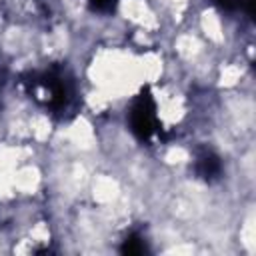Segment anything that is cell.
Segmentation results:
<instances>
[{
	"label": "cell",
	"instance_id": "obj_2",
	"mask_svg": "<svg viewBox=\"0 0 256 256\" xmlns=\"http://www.w3.org/2000/svg\"><path fill=\"white\" fill-rule=\"evenodd\" d=\"M128 128L136 136V140L150 144L152 140L160 138L162 134V122L158 116V104L150 88H142L134 100L128 106Z\"/></svg>",
	"mask_w": 256,
	"mask_h": 256
},
{
	"label": "cell",
	"instance_id": "obj_7",
	"mask_svg": "<svg viewBox=\"0 0 256 256\" xmlns=\"http://www.w3.org/2000/svg\"><path fill=\"white\" fill-rule=\"evenodd\" d=\"M2 86H4V70L0 66V94H2Z\"/></svg>",
	"mask_w": 256,
	"mask_h": 256
},
{
	"label": "cell",
	"instance_id": "obj_4",
	"mask_svg": "<svg viewBox=\"0 0 256 256\" xmlns=\"http://www.w3.org/2000/svg\"><path fill=\"white\" fill-rule=\"evenodd\" d=\"M120 252H122V254H128V256H140V254H146V252H148L146 238H144L142 234H138V232H130V234L122 240Z\"/></svg>",
	"mask_w": 256,
	"mask_h": 256
},
{
	"label": "cell",
	"instance_id": "obj_5",
	"mask_svg": "<svg viewBox=\"0 0 256 256\" xmlns=\"http://www.w3.org/2000/svg\"><path fill=\"white\" fill-rule=\"evenodd\" d=\"M220 10L224 12H240L244 10L248 16H252V4L254 0H212Z\"/></svg>",
	"mask_w": 256,
	"mask_h": 256
},
{
	"label": "cell",
	"instance_id": "obj_3",
	"mask_svg": "<svg viewBox=\"0 0 256 256\" xmlns=\"http://www.w3.org/2000/svg\"><path fill=\"white\" fill-rule=\"evenodd\" d=\"M194 174H196V178H200L206 184L218 182L224 174V166H222L220 156L210 148L198 150L194 156Z\"/></svg>",
	"mask_w": 256,
	"mask_h": 256
},
{
	"label": "cell",
	"instance_id": "obj_1",
	"mask_svg": "<svg viewBox=\"0 0 256 256\" xmlns=\"http://www.w3.org/2000/svg\"><path fill=\"white\" fill-rule=\"evenodd\" d=\"M18 84L22 92L56 122H70L80 112V88L74 74L64 64L30 70L20 76Z\"/></svg>",
	"mask_w": 256,
	"mask_h": 256
},
{
	"label": "cell",
	"instance_id": "obj_6",
	"mask_svg": "<svg viewBox=\"0 0 256 256\" xmlns=\"http://www.w3.org/2000/svg\"><path fill=\"white\" fill-rule=\"evenodd\" d=\"M88 4L92 10L108 14V12H114V8L118 6V0H88Z\"/></svg>",
	"mask_w": 256,
	"mask_h": 256
}]
</instances>
